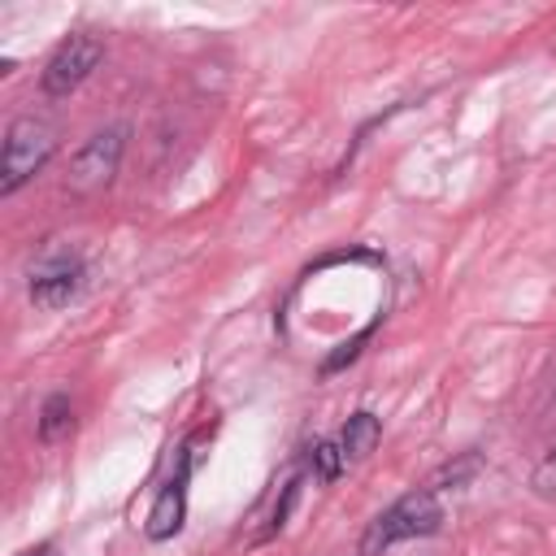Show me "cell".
I'll list each match as a JSON object with an SVG mask.
<instances>
[{
    "label": "cell",
    "instance_id": "6da1fadb",
    "mask_svg": "<svg viewBox=\"0 0 556 556\" xmlns=\"http://www.w3.org/2000/svg\"><path fill=\"white\" fill-rule=\"evenodd\" d=\"M443 526V504L434 495V486H421V491H408L400 495L391 508H382L365 534H361V556H382L387 547L404 543V539H426Z\"/></svg>",
    "mask_w": 556,
    "mask_h": 556
},
{
    "label": "cell",
    "instance_id": "7a4b0ae2",
    "mask_svg": "<svg viewBox=\"0 0 556 556\" xmlns=\"http://www.w3.org/2000/svg\"><path fill=\"white\" fill-rule=\"evenodd\" d=\"M56 152V130L43 117H13L4 130V148H0V195H17L30 178H39L48 169Z\"/></svg>",
    "mask_w": 556,
    "mask_h": 556
},
{
    "label": "cell",
    "instance_id": "3957f363",
    "mask_svg": "<svg viewBox=\"0 0 556 556\" xmlns=\"http://www.w3.org/2000/svg\"><path fill=\"white\" fill-rule=\"evenodd\" d=\"M126 139H130V130H126L122 122H117V126H104V130H96V135H87V139L74 148L70 169H65L70 195H100V191L117 178V169H122Z\"/></svg>",
    "mask_w": 556,
    "mask_h": 556
},
{
    "label": "cell",
    "instance_id": "277c9868",
    "mask_svg": "<svg viewBox=\"0 0 556 556\" xmlns=\"http://www.w3.org/2000/svg\"><path fill=\"white\" fill-rule=\"evenodd\" d=\"M83 282H87V265H83V256L70 252V248H48V252L30 265V274H26V291H30L35 308H48V313H56V308H65L70 300H78Z\"/></svg>",
    "mask_w": 556,
    "mask_h": 556
},
{
    "label": "cell",
    "instance_id": "5b68a950",
    "mask_svg": "<svg viewBox=\"0 0 556 556\" xmlns=\"http://www.w3.org/2000/svg\"><path fill=\"white\" fill-rule=\"evenodd\" d=\"M100 61H104V43H100L96 35H87V30H74V35L61 39L56 52L43 61V74H39L43 96L61 100V96L78 91V87L91 78V70H96Z\"/></svg>",
    "mask_w": 556,
    "mask_h": 556
},
{
    "label": "cell",
    "instance_id": "8992f818",
    "mask_svg": "<svg viewBox=\"0 0 556 556\" xmlns=\"http://www.w3.org/2000/svg\"><path fill=\"white\" fill-rule=\"evenodd\" d=\"M187 473H191V456H182L174 478L156 491V500L148 508V521H143V534L152 543H165V539H174L182 530V521H187Z\"/></svg>",
    "mask_w": 556,
    "mask_h": 556
},
{
    "label": "cell",
    "instance_id": "52a82bcc",
    "mask_svg": "<svg viewBox=\"0 0 556 556\" xmlns=\"http://www.w3.org/2000/svg\"><path fill=\"white\" fill-rule=\"evenodd\" d=\"M378 439H382V421H378L369 408L352 413V417H348V426H343V434H339L343 460H348V465H352V460H365V456L378 447Z\"/></svg>",
    "mask_w": 556,
    "mask_h": 556
},
{
    "label": "cell",
    "instance_id": "ba28073f",
    "mask_svg": "<svg viewBox=\"0 0 556 556\" xmlns=\"http://www.w3.org/2000/svg\"><path fill=\"white\" fill-rule=\"evenodd\" d=\"M70 426H74V404H70V395H48L43 400V408H39V417H35V434L43 439V443H56L61 434H70Z\"/></svg>",
    "mask_w": 556,
    "mask_h": 556
},
{
    "label": "cell",
    "instance_id": "9c48e42d",
    "mask_svg": "<svg viewBox=\"0 0 556 556\" xmlns=\"http://www.w3.org/2000/svg\"><path fill=\"white\" fill-rule=\"evenodd\" d=\"M343 465H348V460H343V447H339V443L321 439V443L313 447V469H317L321 482H334V478L343 473Z\"/></svg>",
    "mask_w": 556,
    "mask_h": 556
},
{
    "label": "cell",
    "instance_id": "30bf717a",
    "mask_svg": "<svg viewBox=\"0 0 556 556\" xmlns=\"http://www.w3.org/2000/svg\"><path fill=\"white\" fill-rule=\"evenodd\" d=\"M530 486H534V495L539 500H547V504H556V443L543 452V460L534 465V473H530Z\"/></svg>",
    "mask_w": 556,
    "mask_h": 556
},
{
    "label": "cell",
    "instance_id": "8fae6325",
    "mask_svg": "<svg viewBox=\"0 0 556 556\" xmlns=\"http://www.w3.org/2000/svg\"><path fill=\"white\" fill-rule=\"evenodd\" d=\"M22 556H61L52 543H39V547H30V552H22Z\"/></svg>",
    "mask_w": 556,
    "mask_h": 556
}]
</instances>
